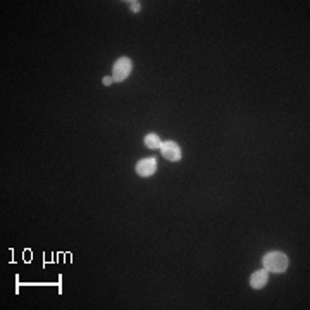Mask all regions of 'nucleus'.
<instances>
[{
	"instance_id": "nucleus-5",
	"label": "nucleus",
	"mask_w": 310,
	"mask_h": 310,
	"mask_svg": "<svg viewBox=\"0 0 310 310\" xmlns=\"http://www.w3.org/2000/svg\"><path fill=\"white\" fill-rule=\"evenodd\" d=\"M269 281V271L267 269H260V271L253 272L250 277V286L255 289H262Z\"/></svg>"
},
{
	"instance_id": "nucleus-6",
	"label": "nucleus",
	"mask_w": 310,
	"mask_h": 310,
	"mask_svg": "<svg viewBox=\"0 0 310 310\" xmlns=\"http://www.w3.org/2000/svg\"><path fill=\"white\" fill-rule=\"evenodd\" d=\"M145 145H147L148 148H152V150H155V148H160V145H162V142H160V138L157 135H154V133H152V135H147L145 136Z\"/></svg>"
},
{
	"instance_id": "nucleus-2",
	"label": "nucleus",
	"mask_w": 310,
	"mask_h": 310,
	"mask_svg": "<svg viewBox=\"0 0 310 310\" xmlns=\"http://www.w3.org/2000/svg\"><path fill=\"white\" fill-rule=\"evenodd\" d=\"M133 71V64L128 57H121L114 62V67H112V78H114L116 83H121L131 74Z\"/></svg>"
},
{
	"instance_id": "nucleus-4",
	"label": "nucleus",
	"mask_w": 310,
	"mask_h": 310,
	"mask_svg": "<svg viewBox=\"0 0 310 310\" xmlns=\"http://www.w3.org/2000/svg\"><path fill=\"white\" fill-rule=\"evenodd\" d=\"M160 154L166 157L167 160L176 162V160L181 159V148L174 142H162V145H160Z\"/></svg>"
},
{
	"instance_id": "nucleus-7",
	"label": "nucleus",
	"mask_w": 310,
	"mask_h": 310,
	"mask_svg": "<svg viewBox=\"0 0 310 310\" xmlns=\"http://www.w3.org/2000/svg\"><path fill=\"white\" fill-rule=\"evenodd\" d=\"M102 83L106 84V86H109V84L114 83V78H112V76H107V78H104V79H102Z\"/></svg>"
},
{
	"instance_id": "nucleus-8",
	"label": "nucleus",
	"mask_w": 310,
	"mask_h": 310,
	"mask_svg": "<svg viewBox=\"0 0 310 310\" xmlns=\"http://www.w3.org/2000/svg\"><path fill=\"white\" fill-rule=\"evenodd\" d=\"M130 4H131V9L135 11V12L140 11V2H130Z\"/></svg>"
},
{
	"instance_id": "nucleus-3",
	"label": "nucleus",
	"mask_w": 310,
	"mask_h": 310,
	"mask_svg": "<svg viewBox=\"0 0 310 310\" xmlns=\"http://www.w3.org/2000/svg\"><path fill=\"white\" fill-rule=\"evenodd\" d=\"M157 171V160L152 159V157H147V159H142L138 164H136V172L142 178H148V176L155 174Z\"/></svg>"
},
{
	"instance_id": "nucleus-1",
	"label": "nucleus",
	"mask_w": 310,
	"mask_h": 310,
	"mask_svg": "<svg viewBox=\"0 0 310 310\" xmlns=\"http://www.w3.org/2000/svg\"><path fill=\"white\" fill-rule=\"evenodd\" d=\"M262 264L269 272H284L288 269V257L283 252H269L262 259Z\"/></svg>"
}]
</instances>
